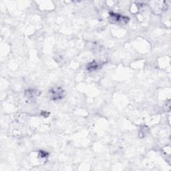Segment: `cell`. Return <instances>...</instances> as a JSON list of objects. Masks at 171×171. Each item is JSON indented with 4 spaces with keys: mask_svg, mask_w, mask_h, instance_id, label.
Segmentation results:
<instances>
[{
    "mask_svg": "<svg viewBox=\"0 0 171 171\" xmlns=\"http://www.w3.org/2000/svg\"><path fill=\"white\" fill-rule=\"evenodd\" d=\"M49 95L51 100L54 101L60 100L64 97V90L59 87H55L49 91Z\"/></svg>",
    "mask_w": 171,
    "mask_h": 171,
    "instance_id": "1",
    "label": "cell"
},
{
    "mask_svg": "<svg viewBox=\"0 0 171 171\" xmlns=\"http://www.w3.org/2000/svg\"><path fill=\"white\" fill-rule=\"evenodd\" d=\"M98 64L96 62H93L88 65L87 69L88 70H95L98 68Z\"/></svg>",
    "mask_w": 171,
    "mask_h": 171,
    "instance_id": "2",
    "label": "cell"
}]
</instances>
